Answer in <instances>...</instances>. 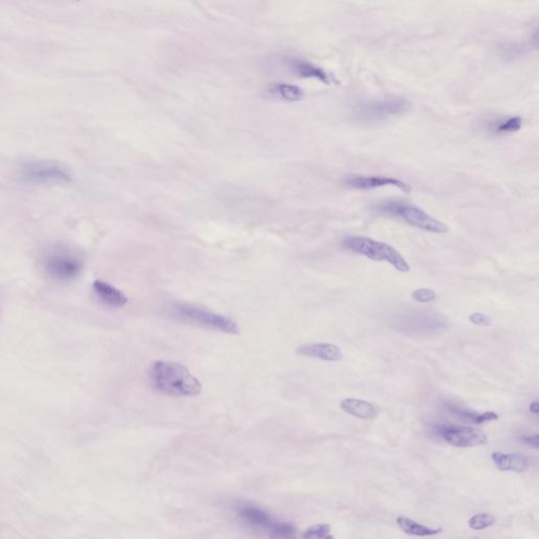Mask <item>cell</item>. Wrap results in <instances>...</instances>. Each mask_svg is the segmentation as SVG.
<instances>
[{"label": "cell", "instance_id": "9a60e30c", "mask_svg": "<svg viewBox=\"0 0 539 539\" xmlns=\"http://www.w3.org/2000/svg\"><path fill=\"white\" fill-rule=\"evenodd\" d=\"M340 407L349 415L360 419H374L379 415V409L376 405L357 398H346L340 402Z\"/></svg>", "mask_w": 539, "mask_h": 539}, {"label": "cell", "instance_id": "cb8c5ba5", "mask_svg": "<svg viewBox=\"0 0 539 539\" xmlns=\"http://www.w3.org/2000/svg\"><path fill=\"white\" fill-rule=\"evenodd\" d=\"M469 319L474 325H482V327H487V325H491V319L487 315L482 313L470 315Z\"/></svg>", "mask_w": 539, "mask_h": 539}, {"label": "cell", "instance_id": "4316f807", "mask_svg": "<svg viewBox=\"0 0 539 539\" xmlns=\"http://www.w3.org/2000/svg\"><path fill=\"white\" fill-rule=\"evenodd\" d=\"M76 1H81V0H76Z\"/></svg>", "mask_w": 539, "mask_h": 539}, {"label": "cell", "instance_id": "2e32d148", "mask_svg": "<svg viewBox=\"0 0 539 539\" xmlns=\"http://www.w3.org/2000/svg\"><path fill=\"white\" fill-rule=\"evenodd\" d=\"M269 93L272 96L288 103H296L305 97V91L301 87L286 83H273L269 88Z\"/></svg>", "mask_w": 539, "mask_h": 539}, {"label": "cell", "instance_id": "9c48e42d", "mask_svg": "<svg viewBox=\"0 0 539 539\" xmlns=\"http://www.w3.org/2000/svg\"><path fill=\"white\" fill-rule=\"evenodd\" d=\"M286 68L301 79H316L327 86L337 85L338 81L333 75L323 70L321 66L301 58L291 57L286 60Z\"/></svg>", "mask_w": 539, "mask_h": 539}, {"label": "cell", "instance_id": "44dd1931", "mask_svg": "<svg viewBox=\"0 0 539 539\" xmlns=\"http://www.w3.org/2000/svg\"><path fill=\"white\" fill-rule=\"evenodd\" d=\"M295 528L291 523H284V521H275L270 536L273 538H291L295 536Z\"/></svg>", "mask_w": 539, "mask_h": 539}, {"label": "cell", "instance_id": "52a82bcc", "mask_svg": "<svg viewBox=\"0 0 539 539\" xmlns=\"http://www.w3.org/2000/svg\"><path fill=\"white\" fill-rule=\"evenodd\" d=\"M21 178L37 185H59L72 181V176L66 167L53 161H38L27 163L21 171Z\"/></svg>", "mask_w": 539, "mask_h": 539}, {"label": "cell", "instance_id": "277c9868", "mask_svg": "<svg viewBox=\"0 0 539 539\" xmlns=\"http://www.w3.org/2000/svg\"><path fill=\"white\" fill-rule=\"evenodd\" d=\"M411 107V103L402 97H387L357 103L353 109V116L357 122L370 124L404 115Z\"/></svg>", "mask_w": 539, "mask_h": 539}, {"label": "cell", "instance_id": "30bf717a", "mask_svg": "<svg viewBox=\"0 0 539 539\" xmlns=\"http://www.w3.org/2000/svg\"><path fill=\"white\" fill-rule=\"evenodd\" d=\"M347 187L355 190H373L377 187H387V185H393L398 187L405 193L411 191V185H407L405 181L398 180V178H387V176H351L347 178Z\"/></svg>", "mask_w": 539, "mask_h": 539}, {"label": "cell", "instance_id": "d4e9b609", "mask_svg": "<svg viewBox=\"0 0 539 539\" xmlns=\"http://www.w3.org/2000/svg\"><path fill=\"white\" fill-rule=\"evenodd\" d=\"M538 434L526 435V436L521 437V441H523V444L530 446V447H533L534 449H538Z\"/></svg>", "mask_w": 539, "mask_h": 539}, {"label": "cell", "instance_id": "484cf974", "mask_svg": "<svg viewBox=\"0 0 539 539\" xmlns=\"http://www.w3.org/2000/svg\"><path fill=\"white\" fill-rule=\"evenodd\" d=\"M530 411L532 412V413L535 414V415H538V402L536 400V402H532L531 405H530Z\"/></svg>", "mask_w": 539, "mask_h": 539}, {"label": "cell", "instance_id": "e0dca14e", "mask_svg": "<svg viewBox=\"0 0 539 539\" xmlns=\"http://www.w3.org/2000/svg\"><path fill=\"white\" fill-rule=\"evenodd\" d=\"M396 523L402 529V531H404L407 535L432 536L441 532V529H432V528L426 527V526L420 525L415 521H412V519L405 516L398 517Z\"/></svg>", "mask_w": 539, "mask_h": 539}, {"label": "cell", "instance_id": "4fadbf2b", "mask_svg": "<svg viewBox=\"0 0 539 539\" xmlns=\"http://www.w3.org/2000/svg\"><path fill=\"white\" fill-rule=\"evenodd\" d=\"M238 515L241 521L247 525L253 528L267 529L269 532H271L276 521L264 509L255 506H241L239 509Z\"/></svg>", "mask_w": 539, "mask_h": 539}, {"label": "cell", "instance_id": "3957f363", "mask_svg": "<svg viewBox=\"0 0 539 539\" xmlns=\"http://www.w3.org/2000/svg\"><path fill=\"white\" fill-rule=\"evenodd\" d=\"M376 211L381 214L389 215L391 217L400 219L407 225L415 226L426 232L445 234L449 232V226L443 221L430 216L418 207L400 200H389L376 207Z\"/></svg>", "mask_w": 539, "mask_h": 539}, {"label": "cell", "instance_id": "d6986e66", "mask_svg": "<svg viewBox=\"0 0 539 539\" xmlns=\"http://www.w3.org/2000/svg\"><path fill=\"white\" fill-rule=\"evenodd\" d=\"M523 128V118L521 116H510L502 118L493 126V131L497 134H512Z\"/></svg>", "mask_w": 539, "mask_h": 539}, {"label": "cell", "instance_id": "7402d4cb", "mask_svg": "<svg viewBox=\"0 0 539 539\" xmlns=\"http://www.w3.org/2000/svg\"><path fill=\"white\" fill-rule=\"evenodd\" d=\"M331 532V527L327 523H319V525H314L310 527L305 533L303 534V538H332L333 536L330 535Z\"/></svg>", "mask_w": 539, "mask_h": 539}, {"label": "cell", "instance_id": "603a6c76", "mask_svg": "<svg viewBox=\"0 0 539 539\" xmlns=\"http://www.w3.org/2000/svg\"><path fill=\"white\" fill-rule=\"evenodd\" d=\"M412 299L418 303H428L436 299V293L431 289L422 288L412 293Z\"/></svg>", "mask_w": 539, "mask_h": 539}, {"label": "cell", "instance_id": "5b68a950", "mask_svg": "<svg viewBox=\"0 0 539 539\" xmlns=\"http://www.w3.org/2000/svg\"><path fill=\"white\" fill-rule=\"evenodd\" d=\"M45 273L56 282H68L76 279L83 269V262L66 248H57L45 254Z\"/></svg>", "mask_w": 539, "mask_h": 539}, {"label": "cell", "instance_id": "8fae6325", "mask_svg": "<svg viewBox=\"0 0 539 539\" xmlns=\"http://www.w3.org/2000/svg\"><path fill=\"white\" fill-rule=\"evenodd\" d=\"M297 355L325 360V361H340L342 359V352L340 347L327 342L303 344L296 350Z\"/></svg>", "mask_w": 539, "mask_h": 539}, {"label": "cell", "instance_id": "5bb4252c", "mask_svg": "<svg viewBox=\"0 0 539 539\" xmlns=\"http://www.w3.org/2000/svg\"><path fill=\"white\" fill-rule=\"evenodd\" d=\"M492 460L500 471H512L521 473L529 467V458L523 454H504L502 452L492 453Z\"/></svg>", "mask_w": 539, "mask_h": 539}, {"label": "cell", "instance_id": "7a4b0ae2", "mask_svg": "<svg viewBox=\"0 0 539 539\" xmlns=\"http://www.w3.org/2000/svg\"><path fill=\"white\" fill-rule=\"evenodd\" d=\"M342 247L347 251L364 256L374 262H389L393 268L402 273L410 271V265L404 256L392 245L383 241L374 240L364 236H349L342 240Z\"/></svg>", "mask_w": 539, "mask_h": 539}, {"label": "cell", "instance_id": "8992f818", "mask_svg": "<svg viewBox=\"0 0 539 539\" xmlns=\"http://www.w3.org/2000/svg\"><path fill=\"white\" fill-rule=\"evenodd\" d=\"M173 311L176 316L189 323L226 334H239V327L236 321L225 315L213 313L208 310L187 303H178L174 306Z\"/></svg>", "mask_w": 539, "mask_h": 539}, {"label": "cell", "instance_id": "6da1fadb", "mask_svg": "<svg viewBox=\"0 0 539 539\" xmlns=\"http://www.w3.org/2000/svg\"><path fill=\"white\" fill-rule=\"evenodd\" d=\"M151 385L161 393L171 396H195L202 386L183 364L178 362H154L149 371Z\"/></svg>", "mask_w": 539, "mask_h": 539}, {"label": "cell", "instance_id": "ffe728a7", "mask_svg": "<svg viewBox=\"0 0 539 539\" xmlns=\"http://www.w3.org/2000/svg\"><path fill=\"white\" fill-rule=\"evenodd\" d=\"M495 517L492 514L489 513H480V514H476L475 516L469 519V527L471 529L476 530V531H480V530L487 529V528L491 527L494 525Z\"/></svg>", "mask_w": 539, "mask_h": 539}, {"label": "cell", "instance_id": "7c38bea8", "mask_svg": "<svg viewBox=\"0 0 539 539\" xmlns=\"http://www.w3.org/2000/svg\"><path fill=\"white\" fill-rule=\"evenodd\" d=\"M95 294L105 305L112 308H122L128 303V297L109 282L96 280L93 284Z\"/></svg>", "mask_w": 539, "mask_h": 539}, {"label": "cell", "instance_id": "ba28073f", "mask_svg": "<svg viewBox=\"0 0 539 539\" xmlns=\"http://www.w3.org/2000/svg\"><path fill=\"white\" fill-rule=\"evenodd\" d=\"M435 433L446 443L457 448L476 447L484 445L487 436L482 431L471 427L456 424H439L434 428Z\"/></svg>", "mask_w": 539, "mask_h": 539}, {"label": "cell", "instance_id": "ac0fdd59", "mask_svg": "<svg viewBox=\"0 0 539 539\" xmlns=\"http://www.w3.org/2000/svg\"><path fill=\"white\" fill-rule=\"evenodd\" d=\"M449 410L455 415L459 416L463 419L467 420L469 422H473V424H484L487 422H493V420L498 419V415L495 412H485V413H476V412H471L469 410L463 409V407H457V405H450Z\"/></svg>", "mask_w": 539, "mask_h": 539}]
</instances>
